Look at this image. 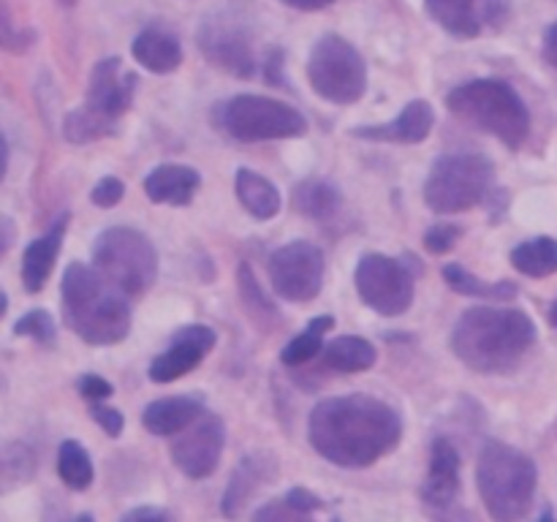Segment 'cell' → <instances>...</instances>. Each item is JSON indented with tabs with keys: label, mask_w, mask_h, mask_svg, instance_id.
Instances as JSON below:
<instances>
[{
	"label": "cell",
	"mask_w": 557,
	"mask_h": 522,
	"mask_svg": "<svg viewBox=\"0 0 557 522\" xmlns=\"http://www.w3.org/2000/svg\"><path fill=\"white\" fill-rule=\"evenodd\" d=\"M308 435L313 449L332 465L368 468L400 444L403 419L379 397H330L310 413Z\"/></svg>",
	"instance_id": "obj_1"
},
{
	"label": "cell",
	"mask_w": 557,
	"mask_h": 522,
	"mask_svg": "<svg viewBox=\"0 0 557 522\" xmlns=\"http://www.w3.org/2000/svg\"><path fill=\"white\" fill-rule=\"evenodd\" d=\"M536 343V324L517 308H471L451 332V351L482 375L511 373Z\"/></svg>",
	"instance_id": "obj_2"
},
{
	"label": "cell",
	"mask_w": 557,
	"mask_h": 522,
	"mask_svg": "<svg viewBox=\"0 0 557 522\" xmlns=\"http://www.w3.org/2000/svg\"><path fill=\"white\" fill-rule=\"evenodd\" d=\"M60 299H63L65 326L90 346H112L128 337V297L117 286H112L96 266L79 264V261L65 266Z\"/></svg>",
	"instance_id": "obj_3"
},
{
	"label": "cell",
	"mask_w": 557,
	"mask_h": 522,
	"mask_svg": "<svg viewBox=\"0 0 557 522\" xmlns=\"http://www.w3.org/2000/svg\"><path fill=\"white\" fill-rule=\"evenodd\" d=\"M476 484L495 522H520L536 498V462L500 440H487L479 455Z\"/></svg>",
	"instance_id": "obj_4"
},
{
	"label": "cell",
	"mask_w": 557,
	"mask_h": 522,
	"mask_svg": "<svg viewBox=\"0 0 557 522\" xmlns=\"http://www.w3.org/2000/svg\"><path fill=\"white\" fill-rule=\"evenodd\" d=\"M446 107L466 123L504 141L509 150H520L531 134V112L525 101L500 79L462 82L446 96Z\"/></svg>",
	"instance_id": "obj_5"
},
{
	"label": "cell",
	"mask_w": 557,
	"mask_h": 522,
	"mask_svg": "<svg viewBox=\"0 0 557 522\" xmlns=\"http://www.w3.org/2000/svg\"><path fill=\"white\" fill-rule=\"evenodd\" d=\"M493 185V163L479 152H449L433 163L424 201L435 215H457L482 204Z\"/></svg>",
	"instance_id": "obj_6"
},
{
	"label": "cell",
	"mask_w": 557,
	"mask_h": 522,
	"mask_svg": "<svg viewBox=\"0 0 557 522\" xmlns=\"http://www.w3.org/2000/svg\"><path fill=\"white\" fill-rule=\"evenodd\" d=\"M96 270L125 297H141L158 277V253L150 239L128 226L98 234L92 245Z\"/></svg>",
	"instance_id": "obj_7"
},
{
	"label": "cell",
	"mask_w": 557,
	"mask_h": 522,
	"mask_svg": "<svg viewBox=\"0 0 557 522\" xmlns=\"http://www.w3.org/2000/svg\"><path fill=\"white\" fill-rule=\"evenodd\" d=\"M215 123L237 141L297 139L308 130L302 112L267 96L243 92L215 109Z\"/></svg>",
	"instance_id": "obj_8"
},
{
	"label": "cell",
	"mask_w": 557,
	"mask_h": 522,
	"mask_svg": "<svg viewBox=\"0 0 557 522\" xmlns=\"http://www.w3.org/2000/svg\"><path fill=\"white\" fill-rule=\"evenodd\" d=\"M308 79L315 96L346 107L357 103L368 90V65L351 41L337 33H326L310 49Z\"/></svg>",
	"instance_id": "obj_9"
},
{
	"label": "cell",
	"mask_w": 557,
	"mask_h": 522,
	"mask_svg": "<svg viewBox=\"0 0 557 522\" xmlns=\"http://www.w3.org/2000/svg\"><path fill=\"white\" fill-rule=\"evenodd\" d=\"M357 291L370 310L392 319L413 304V275L403 261L368 253L357 264Z\"/></svg>",
	"instance_id": "obj_10"
},
{
	"label": "cell",
	"mask_w": 557,
	"mask_h": 522,
	"mask_svg": "<svg viewBox=\"0 0 557 522\" xmlns=\"http://www.w3.org/2000/svg\"><path fill=\"white\" fill-rule=\"evenodd\" d=\"M272 288L288 302H310L324 286V253L313 243H288L270 256Z\"/></svg>",
	"instance_id": "obj_11"
},
{
	"label": "cell",
	"mask_w": 557,
	"mask_h": 522,
	"mask_svg": "<svg viewBox=\"0 0 557 522\" xmlns=\"http://www.w3.org/2000/svg\"><path fill=\"white\" fill-rule=\"evenodd\" d=\"M196 41H199L201 54L215 69L226 71V74L239 76V79H250L259 71V60H256L248 30L243 25H237L234 20L215 16V20L205 22L199 27Z\"/></svg>",
	"instance_id": "obj_12"
},
{
	"label": "cell",
	"mask_w": 557,
	"mask_h": 522,
	"mask_svg": "<svg viewBox=\"0 0 557 522\" xmlns=\"http://www.w3.org/2000/svg\"><path fill=\"white\" fill-rule=\"evenodd\" d=\"M424 9L449 36L476 38L509 22L511 0H424Z\"/></svg>",
	"instance_id": "obj_13"
},
{
	"label": "cell",
	"mask_w": 557,
	"mask_h": 522,
	"mask_svg": "<svg viewBox=\"0 0 557 522\" xmlns=\"http://www.w3.org/2000/svg\"><path fill=\"white\" fill-rule=\"evenodd\" d=\"M226 444V427L215 413H201L188 430L174 435L172 460L188 478H207L218 468Z\"/></svg>",
	"instance_id": "obj_14"
},
{
	"label": "cell",
	"mask_w": 557,
	"mask_h": 522,
	"mask_svg": "<svg viewBox=\"0 0 557 522\" xmlns=\"http://www.w3.org/2000/svg\"><path fill=\"white\" fill-rule=\"evenodd\" d=\"M215 340L218 335L210 326H183V330L172 337L166 351H163L161 357H156V362L150 364V378L156 381V384H169V381L183 378V375H188L190 370L212 351Z\"/></svg>",
	"instance_id": "obj_15"
},
{
	"label": "cell",
	"mask_w": 557,
	"mask_h": 522,
	"mask_svg": "<svg viewBox=\"0 0 557 522\" xmlns=\"http://www.w3.org/2000/svg\"><path fill=\"white\" fill-rule=\"evenodd\" d=\"M134 92L136 76L125 74L123 60L120 58H107L101 63H96V69H92L85 107H90L92 112L103 114V117L117 123L128 112L131 103H134Z\"/></svg>",
	"instance_id": "obj_16"
},
{
	"label": "cell",
	"mask_w": 557,
	"mask_h": 522,
	"mask_svg": "<svg viewBox=\"0 0 557 522\" xmlns=\"http://www.w3.org/2000/svg\"><path fill=\"white\" fill-rule=\"evenodd\" d=\"M277 460L267 451L261 455H248L243 457L237 468L232 471V478L226 484V493H223V514L228 520H237L245 509H248L250 500L277 478Z\"/></svg>",
	"instance_id": "obj_17"
},
{
	"label": "cell",
	"mask_w": 557,
	"mask_h": 522,
	"mask_svg": "<svg viewBox=\"0 0 557 522\" xmlns=\"http://www.w3.org/2000/svg\"><path fill=\"white\" fill-rule=\"evenodd\" d=\"M457 498H460V455L449 438H435L422 500L428 509H435V506L455 504Z\"/></svg>",
	"instance_id": "obj_18"
},
{
	"label": "cell",
	"mask_w": 557,
	"mask_h": 522,
	"mask_svg": "<svg viewBox=\"0 0 557 522\" xmlns=\"http://www.w3.org/2000/svg\"><path fill=\"white\" fill-rule=\"evenodd\" d=\"M435 123V112L428 101H411L403 107L400 117L384 125H362L351 134L368 141H400V145H419L430 136Z\"/></svg>",
	"instance_id": "obj_19"
},
{
	"label": "cell",
	"mask_w": 557,
	"mask_h": 522,
	"mask_svg": "<svg viewBox=\"0 0 557 522\" xmlns=\"http://www.w3.org/2000/svg\"><path fill=\"white\" fill-rule=\"evenodd\" d=\"M65 226H69V215H60L44 237L33 239L25 248V256H22V283H25V291L38 294L44 283L49 281L54 261H58L60 245H63Z\"/></svg>",
	"instance_id": "obj_20"
},
{
	"label": "cell",
	"mask_w": 557,
	"mask_h": 522,
	"mask_svg": "<svg viewBox=\"0 0 557 522\" xmlns=\"http://www.w3.org/2000/svg\"><path fill=\"white\" fill-rule=\"evenodd\" d=\"M134 60L150 74H172L183 63V44L163 25H150L131 44Z\"/></svg>",
	"instance_id": "obj_21"
},
{
	"label": "cell",
	"mask_w": 557,
	"mask_h": 522,
	"mask_svg": "<svg viewBox=\"0 0 557 522\" xmlns=\"http://www.w3.org/2000/svg\"><path fill=\"white\" fill-rule=\"evenodd\" d=\"M199 185L201 177L196 169L183 166V163H161L145 177V194L156 204L183 207L190 204Z\"/></svg>",
	"instance_id": "obj_22"
},
{
	"label": "cell",
	"mask_w": 557,
	"mask_h": 522,
	"mask_svg": "<svg viewBox=\"0 0 557 522\" xmlns=\"http://www.w3.org/2000/svg\"><path fill=\"white\" fill-rule=\"evenodd\" d=\"M205 413L199 397H163V400L150 402L141 413V424L158 438H172L188 430L196 419Z\"/></svg>",
	"instance_id": "obj_23"
},
{
	"label": "cell",
	"mask_w": 557,
	"mask_h": 522,
	"mask_svg": "<svg viewBox=\"0 0 557 522\" xmlns=\"http://www.w3.org/2000/svg\"><path fill=\"white\" fill-rule=\"evenodd\" d=\"M379 359L375 346L359 335H341L335 340L324 343L321 348V362L337 373H364Z\"/></svg>",
	"instance_id": "obj_24"
},
{
	"label": "cell",
	"mask_w": 557,
	"mask_h": 522,
	"mask_svg": "<svg viewBox=\"0 0 557 522\" xmlns=\"http://www.w3.org/2000/svg\"><path fill=\"white\" fill-rule=\"evenodd\" d=\"M234 194H237L239 204L259 221H270L281 212V194L275 185L261 174L250 172V169H239L234 177Z\"/></svg>",
	"instance_id": "obj_25"
},
{
	"label": "cell",
	"mask_w": 557,
	"mask_h": 522,
	"mask_svg": "<svg viewBox=\"0 0 557 522\" xmlns=\"http://www.w3.org/2000/svg\"><path fill=\"white\" fill-rule=\"evenodd\" d=\"M36 476V451L22 440H0V495L25 487Z\"/></svg>",
	"instance_id": "obj_26"
},
{
	"label": "cell",
	"mask_w": 557,
	"mask_h": 522,
	"mask_svg": "<svg viewBox=\"0 0 557 522\" xmlns=\"http://www.w3.org/2000/svg\"><path fill=\"white\" fill-rule=\"evenodd\" d=\"M444 277L449 283L451 291L462 294V297H476V299H493V302H509L517 297V286L509 281L500 283H487L482 277L471 275L466 266L460 264H446Z\"/></svg>",
	"instance_id": "obj_27"
},
{
	"label": "cell",
	"mask_w": 557,
	"mask_h": 522,
	"mask_svg": "<svg viewBox=\"0 0 557 522\" xmlns=\"http://www.w3.org/2000/svg\"><path fill=\"white\" fill-rule=\"evenodd\" d=\"M511 264L528 277H549L557 272V239L533 237L511 250Z\"/></svg>",
	"instance_id": "obj_28"
},
{
	"label": "cell",
	"mask_w": 557,
	"mask_h": 522,
	"mask_svg": "<svg viewBox=\"0 0 557 522\" xmlns=\"http://www.w3.org/2000/svg\"><path fill=\"white\" fill-rule=\"evenodd\" d=\"M112 134H117V123L103 117V114L92 112L85 103L79 109H74V112L65 114L63 120V136L71 145H90V141H98Z\"/></svg>",
	"instance_id": "obj_29"
},
{
	"label": "cell",
	"mask_w": 557,
	"mask_h": 522,
	"mask_svg": "<svg viewBox=\"0 0 557 522\" xmlns=\"http://www.w3.org/2000/svg\"><path fill=\"white\" fill-rule=\"evenodd\" d=\"M337 207H341V194L335 185L324 183V179H308L294 190V210L315 217V221L335 215Z\"/></svg>",
	"instance_id": "obj_30"
},
{
	"label": "cell",
	"mask_w": 557,
	"mask_h": 522,
	"mask_svg": "<svg viewBox=\"0 0 557 522\" xmlns=\"http://www.w3.org/2000/svg\"><path fill=\"white\" fill-rule=\"evenodd\" d=\"M58 473L65 487L76 489V493L90 487L96 471H92L90 455H87L85 446L76 444V440H63L58 449Z\"/></svg>",
	"instance_id": "obj_31"
},
{
	"label": "cell",
	"mask_w": 557,
	"mask_h": 522,
	"mask_svg": "<svg viewBox=\"0 0 557 522\" xmlns=\"http://www.w3.org/2000/svg\"><path fill=\"white\" fill-rule=\"evenodd\" d=\"M332 324H335V319H332V315H319V319L310 321L308 330H305L302 335L294 337V340L283 348V353H281L283 364H288V368H299V364H305V362H310L313 357H319L321 348H324V332L332 330Z\"/></svg>",
	"instance_id": "obj_32"
},
{
	"label": "cell",
	"mask_w": 557,
	"mask_h": 522,
	"mask_svg": "<svg viewBox=\"0 0 557 522\" xmlns=\"http://www.w3.org/2000/svg\"><path fill=\"white\" fill-rule=\"evenodd\" d=\"M33 41H36V33L30 27L16 25L5 0H0V49L11 54H22L33 47Z\"/></svg>",
	"instance_id": "obj_33"
},
{
	"label": "cell",
	"mask_w": 557,
	"mask_h": 522,
	"mask_svg": "<svg viewBox=\"0 0 557 522\" xmlns=\"http://www.w3.org/2000/svg\"><path fill=\"white\" fill-rule=\"evenodd\" d=\"M54 319L47 313V310H30L27 315H22L14 324V335L20 337H33L41 346H49L54 343Z\"/></svg>",
	"instance_id": "obj_34"
},
{
	"label": "cell",
	"mask_w": 557,
	"mask_h": 522,
	"mask_svg": "<svg viewBox=\"0 0 557 522\" xmlns=\"http://www.w3.org/2000/svg\"><path fill=\"white\" fill-rule=\"evenodd\" d=\"M253 522H315L313 511H305L294 506L288 498L270 500V504L259 506L253 514Z\"/></svg>",
	"instance_id": "obj_35"
},
{
	"label": "cell",
	"mask_w": 557,
	"mask_h": 522,
	"mask_svg": "<svg viewBox=\"0 0 557 522\" xmlns=\"http://www.w3.org/2000/svg\"><path fill=\"white\" fill-rule=\"evenodd\" d=\"M460 226H451V223H438V226L428 228V234H424V248L430 250V253L441 256L446 253V250L455 248L457 237H460Z\"/></svg>",
	"instance_id": "obj_36"
},
{
	"label": "cell",
	"mask_w": 557,
	"mask_h": 522,
	"mask_svg": "<svg viewBox=\"0 0 557 522\" xmlns=\"http://www.w3.org/2000/svg\"><path fill=\"white\" fill-rule=\"evenodd\" d=\"M123 196H125V185L120 183L117 177H103V179H98V183H96L90 199H92V204H96V207H103V210H109V207L120 204V201H123Z\"/></svg>",
	"instance_id": "obj_37"
},
{
	"label": "cell",
	"mask_w": 557,
	"mask_h": 522,
	"mask_svg": "<svg viewBox=\"0 0 557 522\" xmlns=\"http://www.w3.org/2000/svg\"><path fill=\"white\" fill-rule=\"evenodd\" d=\"M239 288H243V299L248 302V308H259V313H270V315L275 313V310H272V304L264 299V294H261V288L256 286L248 264L239 266Z\"/></svg>",
	"instance_id": "obj_38"
},
{
	"label": "cell",
	"mask_w": 557,
	"mask_h": 522,
	"mask_svg": "<svg viewBox=\"0 0 557 522\" xmlns=\"http://www.w3.org/2000/svg\"><path fill=\"white\" fill-rule=\"evenodd\" d=\"M90 413H92V419L101 424V430L109 435V438H117V435L123 433L125 419H123V413L117 411V408H109V406H101V402H92Z\"/></svg>",
	"instance_id": "obj_39"
},
{
	"label": "cell",
	"mask_w": 557,
	"mask_h": 522,
	"mask_svg": "<svg viewBox=\"0 0 557 522\" xmlns=\"http://www.w3.org/2000/svg\"><path fill=\"white\" fill-rule=\"evenodd\" d=\"M76 386H79L82 397H87V400H92V402L107 400V397L112 395V384H109L107 378H101V375H92V373L82 375L79 384Z\"/></svg>",
	"instance_id": "obj_40"
},
{
	"label": "cell",
	"mask_w": 557,
	"mask_h": 522,
	"mask_svg": "<svg viewBox=\"0 0 557 522\" xmlns=\"http://www.w3.org/2000/svg\"><path fill=\"white\" fill-rule=\"evenodd\" d=\"M428 511L435 522H476V517H473L466 506H460V500L446 506H435V509H428Z\"/></svg>",
	"instance_id": "obj_41"
},
{
	"label": "cell",
	"mask_w": 557,
	"mask_h": 522,
	"mask_svg": "<svg viewBox=\"0 0 557 522\" xmlns=\"http://www.w3.org/2000/svg\"><path fill=\"white\" fill-rule=\"evenodd\" d=\"M120 522H174V517L158 506H136L128 514L120 517Z\"/></svg>",
	"instance_id": "obj_42"
},
{
	"label": "cell",
	"mask_w": 557,
	"mask_h": 522,
	"mask_svg": "<svg viewBox=\"0 0 557 522\" xmlns=\"http://www.w3.org/2000/svg\"><path fill=\"white\" fill-rule=\"evenodd\" d=\"M286 498L292 500L294 506H299V509H305V511H319L321 506H324V500H321L319 495L310 493V489H305V487H294V489H288Z\"/></svg>",
	"instance_id": "obj_43"
},
{
	"label": "cell",
	"mask_w": 557,
	"mask_h": 522,
	"mask_svg": "<svg viewBox=\"0 0 557 522\" xmlns=\"http://www.w3.org/2000/svg\"><path fill=\"white\" fill-rule=\"evenodd\" d=\"M14 239H16L14 221H11V217H5V215H0V259L9 253L11 245H14Z\"/></svg>",
	"instance_id": "obj_44"
},
{
	"label": "cell",
	"mask_w": 557,
	"mask_h": 522,
	"mask_svg": "<svg viewBox=\"0 0 557 522\" xmlns=\"http://www.w3.org/2000/svg\"><path fill=\"white\" fill-rule=\"evenodd\" d=\"M544 60L557 71V22H553L544 33Z\"/></svg>",
	"instance_id": "obj_45"
},
{
	"label": "cell",
	"mask_w": 557,
	"mask_h": 522,
	"mask_svg": "<svg viewBox=\"0 0 557 522\" xmlns=\"http://www.w3.org/2000/svg\"><path fill=\"white\" fill-rule=\"evenodd\" d=\"M281 3L292 5V9L297 11H321L326 9V5L335 3V0H281Z\"/></svg>",
	"instance_id": "obj_46"
},
{
	"label": "cell",
	"mask_w": 557,
	"mask_h": 522,
	"mask_svg": "<svg viewBox=\"0 0 557 522\" xmlns=\"http://www.w3.org/2000/svg\"><path fill=\"white\" fill-rule=\"evenodd\" d=\"M5 166H9V145H5L3 134H0V179H3Z\"/></svg>",
	"instance_id": "obj_47"
},
{
	"label": "cell",
	"mask_w": 557,
	"mask_h": 522,
	"mask_svg": "<svg viewBox=\"0 0 557 522\" xmlns=\"http://www.w3.org/2000/svg\"><path fill=\"white\" fill-rule=\"evenodd\" d=\"M5 308H9V297H5V294H3V291H0V319H3Z\"/></svg>",
	"instance_id": "obj_48"
},
{
	"label": "cell",
	"mask_w": 557,
	"mask_h": 522,
	"mask_svg": "<svg viewBox=\"0 0 557 522\" xmlns=\"http://www.w3.org/2000/svg\"><path fill=\"white\" fill-rule=\"evenodd\" d=\"M549 321H553V326L557 330V299L553 302V308H549Z\"/></svg>",
	"instance_id": "obj_49"
},
{
	"label": "cell",
	"mask_w": 557,
	"mask_h": 522,
	"mask_svg": "<svg viewBox=\"0 0 557 522\" xmlns=\"http://www.w3.org/2000/svg\"><path fill=\"white\" fill-rule=\"evenodd\" d=\"M71 522H96V520H92L90 514H79V517H76V520H71Z\"/></svg>",
	"instance_id": "obj_50"
},
{
	"label": "cell",
	"mask_w": 557,
	"mask_h": 522,
	"mask_svg": "<svg viewBox=\"0 0 557 522\" xmlns=\"http://www.w3.org/2000/svg\"><path fill=\"white\" fill-rule=\"evenodd\" d=\"M539 522H555V517H553V514H549V511H547V514H544V517H542V520H539Z\"/></svg>",
	"instance_id": "obj_51"
},
{
	"label": "cell",
	"mask_w": 557,
	"mask_h": 522,
	"mask_svg": "<svg viewBox=\"0 0 557 522\" xmlns=\"http://www.w3.org/2000/svg\"><path fill=\"white\" fill-rule=\"evenodd\" d=\"M60 3H63V5H74L76 0H60Z\"/></svg>",
	"instance_id": "obj_52"
}]
</instances>
